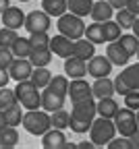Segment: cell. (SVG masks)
Returning a JSON list of instances; mask_svg holds the SVG:
<instances>
[{"instance_id": "obj_42", "label": "cell", "mask_w": 139, "mask_h": 149, "mask_svg": "<svg viewBox=\"0 0 139 149\" xmlns=\"http://www.w3.org/2000/svg\"><path fill=\"white\" fill-rule=\"evenodd\" d=\"M8 81H11V77H8V68H0V87L8 85Z\"/></svg>"}, {"instance_id": "obj_2", "label": "cell", "mask_w": 139, "mask_h": 149, "mask_svg": "<svg viewBox=\"0 0 139 149\" xmlns=\"http://www.w3.org/2000/svg\"><path fill=\"white\" fill-rule=\"evenodd\" d=\"M89 141L95 145V147H104L112 137H116V126H114V120L112 118H104V116H98L91 120V126H89Z\"/></svg>"}, {"instance_id": "obj_28", "label": "cell", "mask_w": 139, "mask_h": 149, "mask_svg": "<svg viewBox=\"0 0 139 149\" xmlns=\"http://www.w3.org/2000/svg\"><path fill=\"white\" fill-rule=\"evenodd\" d=\"M31 50H33V46L29 42V37H17L15 44L11 46V52H13L15 58H27Z\"/></svg>"}, {"instance_id": "obj_44", "label": "cell", "mask_w": 139, "mask_h": 149, "mask_svg": "<svg viewBox=\"0 0 139 149\" xmlns=\"http://www.w3.org/2000/svg\"><path fill=\"white\" fill-rule=\"evenodd\" d=\"M108 2H110V6H112L114 10H118V8H125L127 0H108Z\"/></svg>"}, {"instance_id": "obj_49", "label": "cell", "mask_w": 139, "mask_h": 149, "mask_svg": "<svg viewBox=\"0 0 139 149\" xmlns=\"http://www.w3.org/2000/svg\"><path fill=\"white\" fill-rule=\"evenodd\" d=\"M135 118H137V124H139V110H135Z\"/></svg>"}, {"instance_id": "obj_3", "label": "cell", "mask_w": 139, "mask_h": 149, "mask_svg": "<svg viewBox=\"0 0 139 149\" xmlns=\"http://www.w3.org/2000/svg\"><path fill=\"white\" fill-rule=\"evenodd\" d=\"M21 124L25 126V130L29 135H35V137H42L50 126V112L37 108V110H27L23 112V120Z\"/></svg>"}, {"instance_id": "obj_33", "label": "cell", "mask_w": 139, "mask_h": 149, "mask_svg": "<svg viewBox=\"0 0 139 149\" xmlns=\"http://www.w3.org/2000/svg\"><path fill=\"white\" fill-rule=\"evenodd\" d=\"M15 104H19V100L15 95V89H8L6 85L0 87V110H6V108H11Z\"/></svg>"}, {"instance_id": "obj_41", "label": "cell", "mask_w": 139, "mask_h": 149, "mask_svg": "<svg viewBox=\"0 0 139 149\" xmlns=\"http://www.w3.org/2000/svg\"><path fill=\"white\" fill-rule=\"evenodd\" d=\"M125 8H129V10H131L135 17H139V0H127Z\"/></svg>"}, {"instance_id": "obj_7", "label": "cell", "mask_w": 139, "mask_h": 149, "mask_svg": "<svg viewBox=\"0 0 139 149\" xmlns=\"http://www.w3.org/2000/svg\"><path fill=\"white\" fill-rule=\"evenodd\" d=\"M65 100H67V93L54 89L52 85H46L42 89V110H46V112H54L58 108H62Z\"/></svg>"}, {"instance_id": "obj_27", "label": "cell", "mask_w": 139, "mask_h": 149, "mask_svg": "<svg viewBox=\"0 0 139 149\" xmlns=\"http://www.w3.org/2000/svg\"><path fill=\"white\" fill-rule=\"evenodd\" d=\"M42 10L58 19L62 13H67V0H42Z\"/></svg>"}, {"instance_id": "obj_25", "label": "cell", "mask_w": 139, "mask_h": 149, "mask_svg": "<svg viewBox=\"0 0 139 149\" xmlns=\"http://www.w3.org/2000/svg\"><path fill=\"white\" fill-rule=\"evenodd\" d=\"M19 143V133H17V126H4L0 130V147L2 149H13Z\"/></svg>"}, {"instance_id": "obj_4", "label": "cell", "mask_w": 139, "mask_h": 149, "mask_svg": "<svg viewBox=\"0 0 139 149\" xmlns=\"http://www.w3.org/2000/svg\"><path fill=\"white\" fill-rule=\"evenodd\" d=\"M15 95H17L19 104H21L25 110H37V108H42V93H39V89L29 79L17 81Z\"/></svg>"}, {"instance_id": "obj_37", "label": "cell", "mask_w": 139, "mask_h": 149, "mask_svg": "<svg viewBox=\"0 0 139 149\" xmlns=\"http://www.w3.org/2000/svg\"><path fill=\"white\" fill-rule=\"evenodd\" d=\"M123 97H125V108L139 110V89H129Z\"/></svg>"}, {"instance_id": "obj_48", "label": "cell", "mask_w": 139, "mask_h": 149, "mask_svg": "<svg viewBox=\"0 0 139 149\" xmlns=\"http://www.w3.org/2000/svg\"><path fill=\"white\" fill-rule=\"evenodd\" d=\"M6 6H11V4H8V0H0V15H2V10H4Z\"/></svg>"}, {"instance_id": "obj_29", "label": "cell", "mask_w": 139, "mask_h": 149, "mask_svg": "<svg viewBox=\"0 0 139 149\" xmlns=\"http://www.w3.org/2000/svg\"><path fill=\"white\" fill-rule=\"evenodd\" d=\"M69 118H71L69 112L62 110V108H58V110L50 112V126H52V128L65 130V128H69Z\"/></svg>"}, {"instance_id": "obj_43", "label": "cell", "mask_w": 139, "mask_h": 149, "mask_svg": "<svg viewBox=\"0 0 139 149\" xmlns=\"http://www.w3.org/2000/svg\"><path fill=\"white\" fill-rule=\"evenodd\" d=\"M129 143H131V149H139V128L129 137Z\"/></svg>"}, {"instance_id": "obj_14", "label": "cell", "mask_w": 139, "mask_h": 149, "mask_svg": "<svg viewBox=\"0 0 139 149\" xmlns=\"http://www.w3.org/2000/svg\"><path fill=\"white\" fill-rule=\"evenodd\" d=\"M48 48H50V52H52L54 56L67 58V56H71V52H73V40H69V37L62 35V33H58V35L50 37Z\"/></svg>"}, {"instance_id": "obj_10", "label": "cell", "mask_w": 139, "mask_h": 149, "mask_svg": "<svg viewBox=\"0 0 139 149\" xmlns=\"http://www.w3.org/2000/svg\"><path fill=\"white\" fill-rule=\"evenodd\" d=\"M112 62L106 58V56H91V58L87 60V72L89 77L93 79H100V77H108V74L112 72Z\"/></svg>"}, {"instance_id": "obj_21", "label": "cell", "mask_w": 139, "mask_h": 149, "mask_svg": "<svg viewBox=\"0 0 139 149\" xmlns=\"http://www.w3.org/2000/svg\"><path fill=\"white\" fill-rule=\"evenodd\" d=\"M29 62L33 64V66H48L50 62H52V52H50V48L48 46H44V48H33L31 52H29Z\"/></svg>"}, {"instance_id": "obj_18", "label": "cell", "mask_w": 139, "mask_h": 149, "mask_svg": "<svg viewBox=\"0 0 139 149\" xmlns=\"http://www.w3.org/2000/svg\"><path fill=\"white\" fill-rule=\"evenodd\" d=\"M93 54H95V44H91L89 40H83V37H79V40L73 42V52H71V56H75V58L87 62Z\"/></svg>"}, {"instance_id": "obj_22", "label": "cell", "mask_w": 139, "mask_h": 149, "mask_svg": "<svg viewBox=\"0 0 139 149\" xmlns=\"http://www.w3.org/2000/svg\"><path fill=\"white\" fill-rule=\"evenodd\" d=\"M52 79V72L48 70V66H33L31 74H29V81L37 87V89H44Z\"/></svg>"}, {"instance_id": "obj_47", "label": "cell", "mask_w": 139, "mask_h": 149, "mask_svg": "<svg viewBox=\"0 0 139 149\" xmlns=\"http://www.w3.org/2000/svg\"><path fill=\"white\" fill-rule=\"evenodd\" d=\"M4 126H8V124H6V118H4V110H0V130Z\"/></svg>"}, {"instance_id": "obj_26", "label": "cell", "mask_w": 139, "mask_h": 149, "mask_svg": "<svg viewBox=\"0 0 139 149\" xmlns=\"http://www.w3.org/2000/svg\"><path fill=\"white\" fill-rule=\"evenodd\" d=\"M93 0H67V10L77 17H87L91 10Z\"/></svg>"}, {"instance_id": "obj_16", "label": "cell", "mask_w": 139, "mask_h": 149, "mask_svg": "<svg viewBox=\"0 0 139 149\" xmlns=\"http://www.w3.org/2000/svg\"><path fill=\"white\" fill-rule=\"evenodd\" d=\"M65 74L71 79H81L87 74V62L79 60L75 56H67L65 58Z\"/></svg>"}, {"instance_id": "obj_38", "label": "cell", "mask_w": 139, "mask_h": 149, "mask_svg": "<svg viewBox=\"0 0 139 149\" xmlns=\"http://www.w3.org/2000/svg\"><path fill=\"white\" fill-rule=\"evenodd\" d=\"M108 149H131V143H129V137H112L108 143H106Z\"/></svg>"}, {"instance_id": "obj_34", "label": "cell", "mask_w": 139, "mask_h": 149, "mask_svg": "<svg viewBox=\"0 0 139 149\" xmlns=\"http://www.w3.org/2000/svg\"><path fill=\"white\" fill-rule=\"evenodd\" d=\"M135 21V15L129 8H118L116 10V23L121 25V29H131Z\"/></svg>"}, {"instance_id": "obj_17", "label": "cell", "mask_w": 139, "mask_h": 149, "mask_svg": "<svg viewBox=\"0 0 139 149\" xmlns=\"http://www.w3.org/2000/svg\"><path fill=\"white\" fill-rule=\"evenodd\" d=\"M89 15H91V19H93L95 23H104V21H108V19H112L114 8L110 6L108 0H95V2L91 4Z\"/></svg>"}, {"instance_id": "obj_1", "label": "cell", "mask_w": 139, "mask_h": 149, "mask_svg": "<svg viewBox=\"0 0 139 149\" xmlns=\"http://www.w3.org/2000/svg\"><path fill=\"white\" fill-rule=\"evenodd\" d=\"M95 118V102L93 97H85V100H79L73 102V112H71V118H69V128L77 135H85L91 120Z\"/></svg>"}, {"instance_id": "obj_36", "label": "cell", "mask_w": 139, "mask_h": 149, "mask_svg": "<svg viewBox=\"0 0 139 149\" xmlns=\"http://www.w3.org/2000/svg\"><path fill=\"white\" fill-rule=\"evenodd\" d=\"M29 42L33 48H44L50 42V35H48V31H33V33H29Z\"/></svg>"}, {"instance_id": "obj_40", "label": "cell", "mask_w": 139, "mask_h": 149, "mask_svg": "<svg viewBox=\"0 0 139 149\" xmlns=\"http://www.w3.org/2000/svg\"><path fill=\"white\" fill-rule=\"evenodd\" d=\"M112 83H114V93H121V95H125V93L129 91L127 83H125V81L121 79V74H118V77H116V79H114Z\"/></svg>"}, {"instance_id": "obj_46", "label": "cell", "mask_w": 139, "mask_h": 149, "mask_svg": "<svg viewBox=\"0 0 139 149\" xmlns=\"http://www.w3.org/2000/svg\"><path fill=\"white\" fill-rule=\"evenodd\" d=\"M131 29H133V33L139 37V17H135V21H133V27H131Z\"/></svg>"}, {"instance_id": "obj_30", "label": "cell", "mask_w": 139, "mask_h": 149, "mask_svg": "<svg viewBox=\"0 0 139 149\" xmlns=\"http://www.w3.org/2000/svg\"><path fill=\"white\" fill-rule=\"evenodd\" d=\"M116 42L123 46V50H125L129 56H135L137 46H139V37H137L135 33H121V37H118Z\"/></svg>"}, {"instance_id": "obj_12", "label": "cell", "mask_w": 139, "mask_h": 149, "mask_svg": "<svg viewBox=\"0 0 139 149\" xmlns=\"http://www.w3.org/2000/svg\"><path fill=\"white\" fill-rule=\"evenodd\" d=\"M67 95L71 97V102H79L85 97H93L91 95V85L81 77V79H71L69 87H67Z\"/></svg>"}, {"instance_id": "obj_31", "label": "cell", "mask_w": 139, "mask_h": 149, "mask_svg": "<svg viewBox=\"0 0 139 149\" xmlns=\"http://www.w3.org/2000/svg\"><path fill=\"white\" fill-rule=\"evenodd\" d=\"M4 118H6V124L8 126H19L23 120V110H21V104H15L11 108L4 110Z\"/></svg>"}, {"instance_id": "obj_20", "label": "cell", "mask_w": 139, "mask_h": 149, "mask_svg": "<svg viewBox=\"0 0 139 149\" xmlns=\"http://www.w3.org/2000/svg\"><path fill=\"white\" fill-rule=\"evenodd\" d=\"M114 93V83H112V79H108V77H100V79H95V83L91 85V95L93 97H108V95H112Z\"/></svg>"}, {"instance_id": "obj_15", "label": "cell", "mask_w": 139, "mask_h": 149, "mask_svg": "<svg viewBox=\"0 0 139 149\" xmlns=\"http://www.w3.org/2000/svg\"><path fill=\"white\" fill-rule=\"evenodd\" d=\"M106 58L112 64H116V66H125V64H129L131 56L123 50V46L118 42H108V46H106Z\"/></svg>"}, {"instance_id": "obj_5", "label": "cell", "mask_w": 139, "mask_h": 149, "mask_svg": "<svg viewBox=\"0 0 139 149\" xmlns=\"http://www.w3.org/2000/svg\"><path fill=\"white\" fill-rule=\"evenodd\" d=\"M58 33L67 35L69 40H79V37H83V31H85V23H83V17H77L73 13H62L60 17H58Z\"/></svg>"}, {"instance_id": "obj_8", "label": "cell", "mask_w": 139, "mask_h": 149, "mask_svg": "<svg viewBox=\"0 0 139 149\" xmlns=\"http://www.w3.org/2000/svg\"><path fill=\"white\" fill-rule=\"evenodd\" d=\"M42 147L44 149H75L73 143H67V137L60 128H48L42 135Z\"/></svg>"}, {"instance_id": "obj_19", "label": "cell", "mask_w": 139, "mask_h": 149, "mask_svg": "<svg viewBox=\"0 0 139 149\" xmlns=\"http://www.w3.org/2000/svg\"><path fill=\"white\" fill-rule=\"evenodd\" d=\"M118 108H121V106L116 104V100L112 95L100 97V100L95 102V114L98 116H104V118H114L116 112H118Z\"/></svg>"}, {"instance_id": "obj_39", "label": "cell", "mask_w": 139, "mask_h": 149, "mask_svg": "<svg viewBox=\"0 0 139 149\" xmlns=\"http://www.w3.org/2000/svg\"><path fill=\"white\" fill-rule=\"evenodd\" d=\"M13 58H15V56H13L11 48H0V68H8Z\"/></svg>"}, {"instance_id": "obj_23", "label": "cell", "mask_w": 139, "mask_h": 149, "mask_svg": "<svg viewBox=\"0 0 139 149\" xmlns=\"http://www.w3.org/2000/svg\"><path fill=\"white\" fill-rule=\"evenodd\" d=\"M121 79L127 83L129 89H139V62L137 64H125Z\"/></svg>"}, {"instance_id": "obj_24", "label": "cell", "mask_w": 139, "mask_h": 149, "mask_svg": "<svg viewBox=\"0 0 139 149\" xmlns=\"http://www.w3.org/2000/svg\"><path fill=\"white\" fill-rule=\"evenodd\" d=\"M83 37L85 40H89L91 44H106V37H104V27H102V23H91V25H87L85 27V31H83Z\"/></svg>"}, {"instance_id": "obj_11", "label": "cell", "mask_w": 139, "mask_h": 149, "mask_svg": "<svg viewBox=\"0 0 139 149\" xmlns=\"http://www.w3.org/2000/svg\"><path fill=\"white\" fill-rule=\"evenodd\" d=\"M25 23V13L19 6H6L0 15V25L8 29H21Z\"/></svg>"}, {"instance_id": "obj_32", "label": "cell", "mask_w": 139, "mask_h": 149, "mask_svg": "<svg viewBox=\"0 0 139 149\" xmlns=\"http://www.w3.org/2000/svg\"><path fill=\"white\" fill-rule=\"evenodd\" d=\"M102 27H104V37H106V42H116L118 37H121V33H123L121 25H118L116 21H112V19L104 21Z\"/></svg>"}, {"instance_id": "obj_6", "label": "cell", "mask_w": 139, "mask_h": 149, "mask_svg": "<svg viewBox=\"0 0 139 149\" xmlns=\"http://www.w3.org/2000/svg\"><path fill=\"white\" fill-rule=\"evenodd\" d=\"M112 120H114V126H116V133H121L123 137H131L139 128L137 118H135V110H131V108H118L116 116Z\"/></svg>"}, {"instance_id": "obj_13", "label": "cell", "mask_w": 139, "mask_h": 149, "mask_svg": "<svg viewBox=\"0 0 139 149\" xmlns=\"http://www.w3.org/2000/svg\"><path fill=\"white\" fill-rule=\"evenodd\" d=\"M31 70H33V64L29 62V58H13L8 66V77L15 81H25L29 79Z\"/></svg>"}, {"instance_id": "obj_51", "label": "cell", "mask_w": 139, "mask_h": 149, "mask_svg": "<svg viewBox=\"0 0 139 149\" xmlns=\"http://www.w3.org/2000/svg\"><path fill=\"white\" fill-rule=\"evenodd\" d=\"M19 2H29V0H19Z\"/></svg>"}, {"instance_id": "obj_9", "label": "cell", "mask_w": 139, "mask_h": 149, "mask_svg": "<svg viewBox=\"0 0 139 149\" xmlns=\"http://www.w3.org/2000/svg\"><path fill=\"white\" fill-rule=\"evenodd\" d=\"M50 25H52V17L46 15L44 10H31L29 15H25L23 27L29 33H33V31H48Z\"/></svg>"}, {"instance_id": "obj_45", "label": "cell", "mask_w": 139, "mask_h": 149, "mask_svg": "<svg viewBox=\"0 0 139 149\" xmlns=\"http://www.w3.org/2000/svg\"><path fill=\"white\" fill-rule=\"evenodd\" d=\"M93 147H95V145H93L91 141H89V143L83 141V143H77V145H75V149H93Z\"/></svg>"}, {"instance_id": "obj_35", "label": "cell", "mask_w": 139, "mask_h": 149, "mask_svg": "<svg viewBox=\"0 0 139 149\" xmlns=\"http://www.w3.org/2000/svg\"><path fill=\"white\" fill-rule=\"evenodd\" d=\"M19 37L17 29H8V27H0V48H11L15 44V40Z\"/></svg>"}, {"instance_id": "obj_50", "label": "cell", "mask_w": 139, "mask_h": 149, "mask_svg": "<svg viewBox=\"0 0 139 149\" xmlns=\"http://www.w3.org/2000/svg\"><path fill=\"white\" fill-rule=\"evenodd\" d=\"M135 54H137V60H139V46H137V52H135Z\"/></svg>"}]
</instances>
